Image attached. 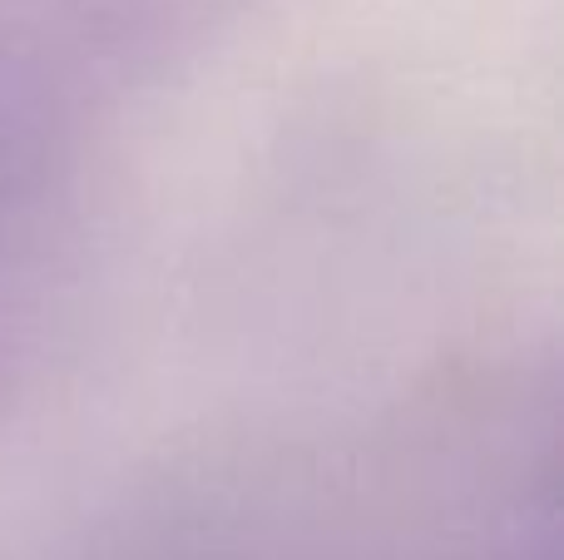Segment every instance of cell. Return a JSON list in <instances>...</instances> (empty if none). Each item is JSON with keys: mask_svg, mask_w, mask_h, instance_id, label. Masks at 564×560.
Masks as SVG:
<instances>
[]
</instances>
